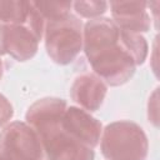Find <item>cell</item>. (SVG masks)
Returning <instances> with one entry per match:
<instances>
[{
  "label": "cell",
  "mask_w": 160,
  "mask_h": 160,
  "mask_svg": "<svg viewBox=\"0 0 160 160\" xmlns=\"http://www.w3.org/2000/svg\"><path fill=\"white\" fill-rule=\"evenodd\" d=\"M82 51L106 86H121L131 80L136 65L120 40V29L110 18L89 20L82 26Z\"/></svg>",
  "instance_id": "cell-1"
},
{
  "label": "cell",
  "mask_w": 160,
  "mask_h": 160,
  "mask_svg": "<svg viewBox=\"0 0 160 160\" xmlns=\"http://www.w3.org/2000/svg\"><path fill=\"white\" fill-rule=\"evenodd\" d=\"M66 101L48 96L32 102L25 112V122L38 134L46 160H94L95 152L72 139L61 126Z\"/></svg>",
  "instance_id": "cell-2"
},
{
  "label": "cell",
  "mask_w": 160,
  "mask_h": 160,
  "mask_svg": "<svg viewBox=\"0 0 160 160\" xmlns=\"http://www.w3.org/2000/svg\"><path fill=\"white\" fill-rule=\"evenodd\" d=\"M99 144L106 160H146L149 154V140L144 129L130 120L108 124Z\"/></svg>",
  "instance_id": "cell-3"
},
{
  "label": "cell",
  "mask_w": 160,
  "mask_h": 160,
  "mask_svg": "<svg viewBox=\"0 0 160 160\" xmlns=\"http://www.w3.org/2000/svg\"><path fill=\"white\" fill-rule=\"evenodd\" d=\"M45 50L58 65L71 64L82 51V22L75 15L50 20L44 30Z\"/></svg>",
  "instance_id": "cell-4"
},
{
  "label": "cell",
  "mask_w": 160,
  "mask_h": 160,
  "mask_svg": "<svg viewBox=\"0 0 160 160\" xmlns=\"http://www.w3.org/2000/svg\"><path fill=\"white\" fill-rule=\"evenodd\" d=\"M0 154L8 160H41L44 150L36 131L25 121H11L0 131Z\"/></svg>",
  "instance_id": "cell-5"
},
{
  "label": "cell",
  "mask_w": 160,
  "mask_h": 160,
  "mask_svg": "<svg viewBox=\"0 0 160 160\" xmlns=\"http://www.w3.org/2000/svg\"><path fill=\"white\" fill-rule=\"evenodd\" d=\"M62 129L76 141L89 149H95L101 138L102 124L79 106H66L61 118Z\"/></svg>",
  "instance_id": "cell-6"
},
{
  "label": "cell",
  "mask_w": 160,
  "mask_h": 160,
  "mask_svg": "<svg viewBox=\"0 0 160 160\" xmlns=\"http://www.w3.org/2000/svg\"><path fill=\"white\" fill-rule=\"evenodd\" d=\"M109 8L112 21L121 30L142 34L151 28V15L145 1H111Z\"/></svg>",
  "instance_id": "cell-7"
},
{
  "label": "cell",
  "mask_w": 160,
  "mask_h": 160,
  "mask_svg": "<svg viewBox=\"0 0 160 160\" xmlns=\"http://www.w3.org/2000/svg\"><path fill=\"white\" fill-rule=\"evenodd\" d=\"M106 92V84L94 72H84L76 76L70 88L72 101L88 112L96 111L101 108Z\"/></svg>",
  "instance_id": "cell-8"
},
{
  "label": "cell",
  "mask_w": 160,
  "mask_h": 160,
  "mask_svg": "<svg viewBox=\"0 0 160 160\" xmlns=\"http://www.w3.org/2000/svg\"><path fill=\"white\" fill-rule=\"evenodd\" d=\"M40 39L25 24L6 25L5 50L16 61H28L32 59L39 49Z\"/></svg>",
  "instance_id": "cell-9"
},
{
  "label": "cell",
  "mask_w": 160,
  "mask_h": 160,
  "mask_svg": "<svg viewBox=\"0 0 160 160\" xmlns=\"http://www.w3.org/2000/svg\"><path fill=\"white\" fill-rule=\"evenodd\" d=\"M120 40L125 50L130 54L136 66L145 62L149 52V44L141 34L130 32L120 29Z\"/></svg>",
  "instance_id": "cell-10"
},
{
  "label": "cell",
  "mask_w": 160,
  "mask_h": 160,
  "mask_svg": "<svg viewBox=\"0 0 160 160\" xmlns=\"http://www.w3.org/2000/svg\"><path fill=\"white\" fill-rule=\"evenodd\" d=\"M30 1L0 0V24L16 25L26 20Z\"/></svg>",
  "instance_id": "cell-11"
},
{
  "label": "cell",
  "mask_w": 160,
  "mask_h": 160,
  "mask_svg": "<svg viewBox=\"0 0 160 160\" xmlns=\"http://www.w3.org/2000/svg\"><path fill=\"white\" fill-rule=\"evenodd\" d=\"M45 21L56 20L71 14L72 1H32Z\"/></svg>",
  "instance_id": "cell-12"
},
{
  "label": "cell",
  "mask_w": 160,
  "mask_h": 160,
  "mask_svg": "<svg viewBox=\"0 0 160 160\" xmlns=\"http://www.w3.org/2000/svg\"><path fill=\"white\" fill-rule=\"evenodd\" d=\"M109 8V2L102 0H89V1H72V9L75 14L84 19H98L101 18Z\"/></svg>",
  "instance_id": "cell-13"
},
{
  "label": "cell",
  "mask_w": 160,
  "mask_h": 160,
  "mask_svg": "<svg viewBox=\"0 0 160 160\" xmlns=\"http://www.w3.org/2000/svg\"><path fill=\"white\" fill-rule=\"evenodd\" d=\"M159 88H156L152 94L149 98V102H148V119L149 121L158 128L159 126Z\"/></svg>",
  "instance_id": "cell-14"
},
{
  "label": "cell",
  "mask_w": 160,
  "mask_h": 160,
  "mask_svg": "<svg viewBox=\"0 0 160 160\" xmlns=\"http://www.w3.org/2000/svg\"><path fill=\"white\" fill-rule=\"evenodd\" d=\"M14 116V108L6 96L0 94V128L8 125Z\"/></svg>",
  "instance_id": "cell-15"
},
{
  "label": "cell",
  "mask_w": 160,
  "mask_h": 160,
  "mask_svg": "<svg viewBox=\"0 0 160 160\" xmlns=\"http://www.w3.org/2000/svg\"><path fill=\"white\" fill-rule=\"evenodd\" d=\"M5 30H6V25L0 24V56L6 54V50H5Z\"/></svg>",
  "instance_id": "cell-16"
},
{
  "label": "cell",
  "mask_w": 160,
  "mask_h": 160,
  "mask_svg": "<svg viewBox=\"0 0 160 160\" xmlns=\"http://www.w3.org/2000/svg\"><path fill=\"white\" fill-rule=\"evenodd\" d=\"M2 72H4V66H2V61H1V59H0V81H1V79H2Z\"/></svg>",
  "instance_id": "cell-17"
},
{
  "label": "cell",
  "mask_w": 160,
  "mask_h": 160,
  "mask_svg": "<svg viewBox=\"0 0 160 160\" xmlns=\"http://www.w3.org/2000/svg\"><path fill=\"white\" fill-rule=\"evenodd\" d=\"M0 160H8V159H6V158H5V156H2V155H1V154H0Z\"/></svg>",
  "instance_id": "cell-18"
},
{
  "label": "cell",
  "mask_w": 160,
  "mask_h": 160,
  "mask_svg": "<svg viewBox=\"0 0 160 160\" xmlns=\"http://www.w3.org/2000/svg\"><path fill=\"white\" fill-rule=\"evenodd\" d=\"M41 160H46V159H41Z\"/></svg>",
  "instance_id": "cell-19"
}]
</instances>
